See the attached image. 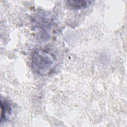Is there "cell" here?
I'll use <instances>...</instances> for the list:
<instances>
[{
	"label": "cell",
	"instance_id": "6da1fadb",
	"mask_svg": "<svg viewBox=\"0 0 127 127\" xmlns=\"http://www.w3.org/2000/svg\"><path fill=\"white\" fill-rule=\"evenodd\" d=\"M55 58L50 53L37 49L32 54L31 65L33 70L41 75H47L55 67Z\"/></svg>",
	"mask_w": 127,
	"mask_h": 127
},
{
	"label": "cell",
	"instance_id": "7a4b0ae2",
	"mask_svg": "<svg viewBox=\"0 0 127 127\" xmlns=\"http://www.w3.org/2000/svg\"><path fill=\"white\" fill-rule=\"evenodd\" d=\"M0 107H1V117L0 121L1 122L2 121H4L7 119V117L10 115L11 111V108L9 103L5 101L1 100L0 101Z\"/></svg>",
	"mask_w": 127,
	"mask_h": 127
},
{
	"label": "cell",
	"instance_id": "3957f363",
	"mask_svg": "<svg viewBox=\"0 0 127 127\" xmlns=\"http://www.w3.org/2000/svg\"><path fill=\"white\" fill-rule=\"evenodd\" d=\"M68 5L71 8L79 9L85 7L91 4L92 1L91 0H68L66 1Z\"/></svg>",
	"mask_w": 127,
	"mask_h": 127
}]
</instances>
